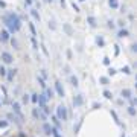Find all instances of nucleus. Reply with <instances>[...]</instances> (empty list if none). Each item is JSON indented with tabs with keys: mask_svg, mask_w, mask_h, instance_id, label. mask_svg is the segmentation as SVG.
I'll use <instances>...</instances> for the list:
<instances>
[{
	"mask_svg": "<svg viewBox=\"0 0 137 137\" xmlns=\"http://www.w3.org/2000/svg\"><path fill=\"white\" fill-rule=\"evenodd\" d=\"M72 6H73V9H75V11H76V12H79V8H78V5H75V2H73V3H72Z\"/></svg>",
	"mask_w": 137,
	"mask_h": 137,
	"instance_id": "obj_41",
	"label": "nucleus"
},
{
	"mask_svg": "<svg viewBox=\"0 0 137 137\" xmlns=\"http://www.w3.org/2000/svg\"><path fill=\"white\" fill-rule=\"evenodd\" d=\"M31 15H32V17H34V18H35L37 21H40V14L37 12L35 9H31Z\"/></svg>",
	"mask_w": 137,
	"mask_h": 137,
	"instance_id": "obj_15",
	"label": "nucleus"
},
{
	"mask_svg": "<svg viewBox=\"0 0 137 137\" xmlns=\"http://www.w3.org/2000/svg\"><path fill=\"white\" fill-rule=\"evenodd\" d=\"M117 37H120V38L128 37V31H127V29H120V31H119V35H117Z\"/></svg>",
	"mask_w": 137,
	"mask_h": 137,
	"instance_id": "obj_17",
	"label": "nucleus"
},
{
	"mask_svg": "<svg viewBox=\"0 0 137 137\" xmlns=\"http://www.w3.org/2000/svg\"><path fill=\"white\" fill-rule=\"evenodd\" d=\"M37 81H38V84H40V85H41V87H43V88H46V84H44V79H43L41 76H37Z\"/></svg>",
	"mask_w": 137,
	"mask_h": 137,
	"instance_id": "obj_22",
	"label": "nucleus"
},
{
	"mask_svg": "<svg viewBox=\"0 0 137 137\" xmlns=\"http://www.w3.org/2000/svg\"><path fill=\"white\" fill-rule=\"evenodd\" d=\"M93 110H98V108H101V104H98V102H93Z\"/></svg>",
	"mask_w": 137,
	"mask_h": 137,
	"instance_id": "obj_34",
	"label": "nucleus"
},
{
	"mask_svg": "<svg viewBox=\"0 0 137 137\" xmlns=\"http://www.w3.org/2000/svg\"><path fill=\"white\" fill-rule=\"evenodd\" d=\"M25 3L27 5V6H31V5H32V0H25Z\"/></svg>",
	"mask_w": 137,
	"mask_h": 137,
	"instance_id": "obj_42",
	"label": "nucleus"
},
{
	"mask_svg": "<svg viewBox=\"0 0 137 137\" xmlns=\"http://www.w3.org/2000/svg\"><path fill=\"white\" fill-rule=\"evenodd\" d=\"M82 102H84V99H82L81 94H78V96H75V98H73V105H75V107H81Z\"/></svg>",
	"mask_w": 137,
	"mask_h": 137,
	"instance_id": "obj_6",
	"label": "nucleus"
},
{
	"mask_svg": "<svg viewBox=\"0 0 137 137\" xmlns=\"http://www.w3.org/2000/svg\"><path fill=\"white\" fill-rule=\"evenodd\" d=\"M119 52H120V49H119V46L116 44L114 46V55H119Z\"/></svg>",
	"mask_w": 137,
	"mask_h": 137,
	"instance_id": "obj_35",
	"label": "nucleus"
},
{
	"mask_svg": "<svg viewBox=\"0 0 137 137\" xmlns=\"http://www.w3.org/2000/svg\"><path fill=\"white\" fill-rule=\"evenodd\" d=\"M104 64L105 66H110V58H108V56H105V58H104Z\"/></svg>",
	"mask_w": 137,
	"mask_h": 137,
	"instance_id": "obj_38",
	"label": "nucleus"
},
{
	"mask_svg": "<svg viewBox=\"0 0 137 137\" xmlns=\"http://www.w3.org/2000/svg\"><path fill=\"white\" fill-rule=\"evenodd\" d=\"M111 116H113V119H114V122H116L117 125L120 123V122H119V117H117V114H116V111H111Z\"/></svg>",
	"mask_w": 137,
	"mask_h": 137,
	"instance_id": "obj_25",
	"label": "nucleus"
},
{
	"mask_svg": "<svg viewBox=\"0 0 137 137\" xmlns=\"http://www.w3.org/2000/svg\"><path fill=\"white\" fill-rule=\"evenodd\" d=\"M102 94H104V98H105V99H111V98H113V94H111L108 90H104V93H102Z\"/></svg>",
	"mask_w": 137,
	"mask_h": 137,
	"instance_id": "obj_21",
	"label": "nucleus"
},
{
	"mask_svg": "<svg viewBox=\"0 0 137 137\" xmlns=\"http://www.w3.org/2000/svg\"><path fill=\"white\" fill-rule=\"evenodd\" d=\"M52 120H53V123L56 125V129H58V128L61 127V123H60V120H58V117H56V116H53V117H52Z\"/></svg>",
	"mask_w": 137,
	"mask_h": 137,
	"instance_id": "obj_24",
	"label": "nucleus"
},
{
	"mask_svg": "<svg viewBox=\"0 0 137 137\" xmlns=\"http://www.w3.org/2000/svg\"><path fill=\"white\" fill-rule=\"evenodd\" d=\"M55 90H56V93H58L60 98H64V88H62V85H61L60 81L55 82Z\"/></svg>",
	"mask_w": 137,
	"mask_h": 137,
	"instance_id": "obj_3",
	"label": "nucleus"
},
{
	"mask_svg": "<svg viewBox=\"0 0 137 137\" xmlns=\"http://www.w3.org/2000/svg\"><path fill=\"white\" fill-rule=\"evenodd\" d=\"M96 43L99 44V47H104V44H105V41H104L102 37H96Z\"/></svg>",
	"mask_w": 137,
	"mask_h": 137,
	"instance_id": "obj_16",
	"label": "nucleus"
},
{
	"mask_svg": "<svg viewBox=\"0 0 137 137\" xmlns=\"http://www.w3.org/2000/svg\"><path fill=\"white\" fill-rule=\"evenodd\" d=\"M128 113L131 114V116H134V114H136V110H134V107H128Z\"/></svg>",
	"mask_w": 137,
	"mask_h": 137,
	"instance_id": "obj_28",
	"label": "nucleus"
},
{
	"mask_svg": "<svg viewBox=\"0 0 137 137\" xmlns=\"http://www.w3.org/2000/svg\"><path fill=\"white\" fill-rule=\"evenodd\" d=\"M81 125H82V120H79V122L76 123V127H75V133H78V131H79V128H81Z\"/></svg>",
	"mask_w": 137,
	"mask_h": 137,
	"instance_id": "obj_30",
	"label": "nucleus"
},
{
	"mask_svg": "<svg viewBox=\"0 0 137 137\" xmlns=\"http://www.w3.org/2000/svg\"><path fill=\"white\" fill-rule=\"evenodd\" d=\"M46 99H52L53 98V90L52 88H46Z\"/></svg>",
	"mask_w": 137,
	"mask_h": 137,
	"instance_id": "obj_12",
	"label": "nucleus"
},
{
	"mask_svg": "<svg viewBox=\"0 0 137 137\" xmlns=\"http://www.w3.org/2000/svg\"><path fill=\"white\" fill-rule=\"evenodd\" d=\"M52 136H53V137H62V136L58 133V129H56V128H52Z\"/></svg>",
	"mask_w": 137,
	"mask_h": 137,
	"instance_id": "obj_26",
	"label": "nucleus"
},
{
	"mask_svg": "<svg viewBox=\"0 0 137 137\" xmlns=\"http://www.w3.org/2000/svg\"><path fill=\"white\" fill-rule=\"evenodd\" d=\"M37 101H38V94L34 93V94H32V102H37Z\"/></svg>",
	"mask_w": 137,
	"mask_h": 137,
	"instance_id": "obj_39",
	"label": "nucleus"
},
{
	"mask_svg": "<svg viewBox=\"0 0 137 137\" xmlns=\"http://www.w3.org/2000/svg\"><path fill=\"white\" fill-rule=\"evenodd\" d=\"M0 75H2V76H5V75H6V70H5V67H3V66L0 67Z\"/></svg>",
	"mask_w": 137,
	"mask_h": 137,
	"instance_id": "obj_36",
	"label": "nucleus"
},
{
	"mask_svg": "<svg viewBox=\"0 0 137 137\" xmlns=\"http://www.w3.org/2000/svg\"><path fill=\"white\" fill-rule=\"evenodd\" d=\"M32 46H34V49H38V44H37V40L35 38H32Z\"/></svg>",
	"mask_w": 137,
	"mask_h": 137,
	"instance_id": "obj_37",
	"label": "nucleus"
},
{
	"mask_svg": "<svg viewBox=\"0 0 137 137\" xmlns=\"http://www.w3.org/2000/svg\"><path fill=\"white\" fill-rule=\"evenodd\" d=\"M15 68H11V70H8V81L11 82V81H12V79H14V76H15Z\"/></svg>",
	"mask_w": 137,
	"mask_h": 137,
	"instance_id": "obj_10",
	"label": "nucleus"
},
{
	"mask_svg": "<svg viewBox=\"0 0 137 137\" xmlns=\"http://www.w3.org/2000/svg\"><path fill=\"white\" fill-rule=\"evenodd\" d=\"M122 72L125 73V75H129V73H131V70H129V67H128V66H125V67H122Z\"/></svg>",
	"mask_w": 137,
	"mask_h": 137,
	"instance_id": "obj_27",
	"label": "nucleus"
},
{
	"mask_svg": "<svg viewBox=\"0 0 137 137\" xmlns=\"http://www.w3.org/2000/svg\"><path fill=\"white\" fill-rule=\"evenodd\" d=\"M120 94H122V98H125V99H129V98H131V90H128V88H123V90L120 91Z\"/></svg>",
	"mask_w": 137,
	"mask_h": 137,
	"instance_id": "obj_8",
	"label": "nucleus"
},
{
	"mask_svg": "<svg viewBox=\"0 0 137 137\" xmlns=\"http://www.w3.org/2000/svg\"><path fill=\"white\" fill-rule=\"evenodd\" d=\"M0 38H2L3 41H8V40H9V32H8V31H2V34H0Z\"/></svg>",
	"mask_w": 137,
	"mask_h": 137,
	"instance_id": "obj_11",
	"label": "nucleus"
},
{
	"mask_svg": "<svg viewBox=\"0 0 137 137\" xmlns=\"http://www.w3.org/2000/svg\"><path fill=\"white\" fill-rule=\"evenodd\" d=\"M79 2H85V0H79Z\"/></svg>",
	"mask_w": 137,
	"mask_h": 137,
	"instance_id": "obj_46",
	"label": "nucleus"
},
{
	"mask_svg": "<svg viewBox=\"0 0 137 137\" xmlns=\"http://www.w3.org/2000/svg\"><path fill=\"white\" fill-rule=\"evenodd\" d=\"M23 102H25V104H27V102H29V96H27V94L23 96Z\"/></svg>",
	"mask_w": 137,
	"mask_h": 137,
	"instance_id": "obj_40",
	"label": "nucleus"
},
{
	"mask_svg": "<svg viewBox=\"0 0 137 137\" xmlns=\"http://www.w3.org/2000/svg\"><path fill=\"white\" fill-rule=\"evenodd\" d=\"M122 137H125V136H123V134H122Z\"/></svg>",
	"mask_w": 137,
	"mask_h": 137,
	"instance_id": "obj_47",
	"label": "nucleus"
},
{
	"mask_svg": "<svg viewBox=\"0 0 137 137\" xmlns=\"http://www.w3.org/2000/svg\"><path fill=\"white\" fill-rule=\"evenodd\" d=\"M108 3H110V6H111V8H114V9H116V8L119 6L117 0H108Z\"/></svg>",
	"mask_w": 137,
	"mask_h": 137,
	"instance_id": "obj_20",
	"label": "nucleus"
},
{
	"mask_svg": "<svg viewBox=\"0 0 137 137\" xmlns=\"http://www.w3.org/2000/svg\"><path fill=\"white\" fill-rule=\"evenodd\" d=\"M8 127V122L6 120H2V122H0V128H6Z\"/></svg>",
	"mask_w": 137,
	"mask_h": 137,
	"instance_id": "obj_33",
	"label": "nucleus"
},
{
	"mask_svg": "<svg viewBox=\"0 0 137 137\" xmlns=\"http://www.w3.org/2000/svg\"><path fill=\"white\" fill-rule=\"evenodd\" d=\"M12 110H14V113H15L18 117H23V114H21V108H20V104H18V102H12Z\"/></svg>",
	"mask_w": 137,
	"mask_h": 137,
	"instance_id": "obj_4",
	"label": "nucleus"
},
{
	"mask_svg": "<svg viewBox=\"0 0 137 137\" xmlns=\"http://www.w3.org/2000/svg\"><path fill=\"white\" fill-rule=\"evenodd\" d=\"M108 75H110V76H113V75H116V70H114L113 67H110V68H108Z\"/></svg>",
	"mask_w": 137,
	"mask_h": 137,
	"instance_id": "obj_29",
	"label": "nucleus"
},
{
	"mask_svg": "<svg viewBox=\"0 0 137 137\" xmlns=\"http://www.w3.org/2000/svg\"><path fill=\"white\" fill-rule=\"evenodd\" d=\"M70 82H72V85H73V87H78V85H79V84H78L79 81H78V78H76L75 75H73V76H70Z\"/></svg>",
	"mask_w": 137,
	"mask_h": 137,
	"instance_id": "obj_14",
	"label": "nucleus"
},
{
	"mask_svg": "<svg viewBox=\"0 0 137 137\" xmlns=\"http://www.w3.org/2000/svg\"><path fill=\"white\" fill-rule=\"evenodd\" d=\"M11 43H12V46H14L15 49H18V41H17V40H14V38H12V40H11Z\"/></svg>",
	"mask_w": 137,
	"mask_h": 137,
	"instance_id": "obj_31",
	"label": "nucleus"
},
{
	"mask_svg": "<svg viewBox=\"0 0 137 137\" xmlns=\"http://www.w3.org/2000/svg\"><path fill=\"white\" fill-rule=\"evenodd\" d=\"M0 6H2V8H5V6H6V3H5L3 0H0Z\"/></svg>",
	"mask_w": 137,
	"mask_h": 137,
	"instance_id": "obj_43",
	"label": "nucleus"
},
{
	"mask_svg": "<svg viewBox=\"0 0 137 137\" xmlns=\"http://www.w3.org/2000/svg\"><path fill=\"white\" fill-rule=\"evenodd\" d=\"M67 58H68V60L72 58V52H70V50H67Z\"/></svg>",
	"mask_w": 137,
	"mask_h": 137,
	"instance_id": "obj_44",
	"label": "nucleus"
},
{
	"mask_svg": "<svg viewBox=\"0 0 137 137\" xmlns=\"http://www.w3.org/2000/svg\"><path fill=\"white\" fill-rule=\"evenodd\" d=\"M2 60H3L5 62H8V64H9V62H12V61H14L12 55H11L9 52H3V53H2Z\"/></svg>",
	"mask_w": 137,
	"mask_h": 137,
	"instance_id": "obj_5",
	"label": "nucleus"
},
{
	"mask_svg": "<svg viewBox=\"0 0 137 137\" xmlns=\"http://www.w3.org/2000/svg\"><path fill=\"white\" fill-rule=\"evenodd\" d=\"M43 131H44L47 136H50V134H52V127H50L49 123H44V125H43Z\"/></svg>",
	"mask_w": 137,
	"mask_h": 137,
	"instance_id": "obj_9",
	"label": "nucleus"
},
{
	"mask_svg": "<svg viewBox=\"0 0 137 137\" xmlns=\"http://www.w3.org/2000/svg\"><path fill=\"white\" fill-rule=\"evenodd\" d=\"M99 81H101V84H102V85H108V82H110L107 76H101V78H99Z\"/></svg>",
	"mask_w": 137,
	"mask_h": 137,
	"instance_id": "obj_18",
	"label": "nucleus"
},
{
	"mask_svg": "<svg viewBox=\"0 0 137 137\" xmlns=\"http://www.w3.org/2000/svg\"><path fill=\"white\" fill-rule=\"evenodd\" d=\"M56 117H58V120H62V122H66L68 119L67 108L64 105H58V108H56Z\"/></svg>",
	"mask_w": 137,
	"mask_h": 137,
	"instance_id": "obj_2",
	"label": "nucleus"
},
{
	"mask_svg": "<svg viewBox=\"0 0 137 137\" xmlns=\"http://www.w3.org/2000/svg\"><path fill=\"white\" fill-rule=\"evenodd\" d=\"M87 23H88L91 27H94V26H96V18H94V17H88V18H87Z\"/></svg>",
	"mask_w": 137,
	"mask_h": 137,
	"instance_id": "obj_13",
	"label": "nucleus"
},
{
	"mask_svg": "<svg viewBox=\"0 0 137 137\" xmlns=\"http://www.w3.org/2000/svg\"><path fill=\"white\" fill-rule=\"evenodd\" d=\"M64 31L67 32V35H72V34H73V31H72L70 25H64Z\"/></svg>",
	"mask_w": 137,
	"mask_h": 137,
	"instance_id": "obj_19",
	"label": "nucleus"
},
{
	"mask_svg": "<svg viewBox=\"0 0 137 137\" xmlns=\"http://www.w3.org/2000/svg\"><path fill=\"white\" fill-rule=\"evenodd\" d=\"M44 2H52V0H44Z\"/></svg>",
	"mask_w": 137,
	"mask_h": 137,
	"instance_id": "obj_45",
	"label": "nucleus"
},
{
	"mask_svg": "<svg viewBox=\"0 0 137 137\" xmlns=\"http://www.w3.org/2000/svg\"><path fill=\"white\" fill-rule=\"evenodd\" d=\"M3 21H5V25L9 27L11 32H17V31H20V27H21V21L18 18V15L14 14V12L9 14V15H5Z\"/></svg>",
	"mask_w": 137,
	"mask_h": 137,
	"instance_id": "obj_1",
	"label": "nucleus"
},
{
	"mask_svg": "<svg viewBox=\"0 0 137 137\" xmlns=\"http://www.w3.org/2000/svg\"><path fill=\"white\" fill-rule=\"evenodd\" d=\"M29 29H31V32H32V35H34V38H35V35H37V31H35V26H34L32 23H29Z\"/></svg>",
	"mask_w": 137,
	"mask_h": 137,
	"instance_id": "obj_23",
	"label": "nucleus"
},
{
	"mask_svg": "<svg viewBox=\"0 0 137 137\" xmlns=\"http://www.w3.org/2000/svg\"><path fill=\"white\" fill-rule=\"evenodd\" d=\"M32 116L35 117V119H38V110H37V108H34V110H32Z\"/></svg>",
	"mask_w": 137,
	"mask_h": 137,
	"instance_id": "obj_32",
	"label": "nucleus"
},
{
	"mask_svg": "<svg viewBox=\"0 0 137 137\" xmlns=\"http://www.w3.org/2000/svg\"><path fill=\"white\" fill-rule=\"evenodd\" d=\"M46 101H47V99H46V96H44V94H38V101H37V102L40 104V107H41V108L46 105Z\"/></svg>",
	"mask_w": 137,
	"mask_h": 137,
	"instance_id": "obj_7",
	"label": "nucleus"
}]
</instances>
